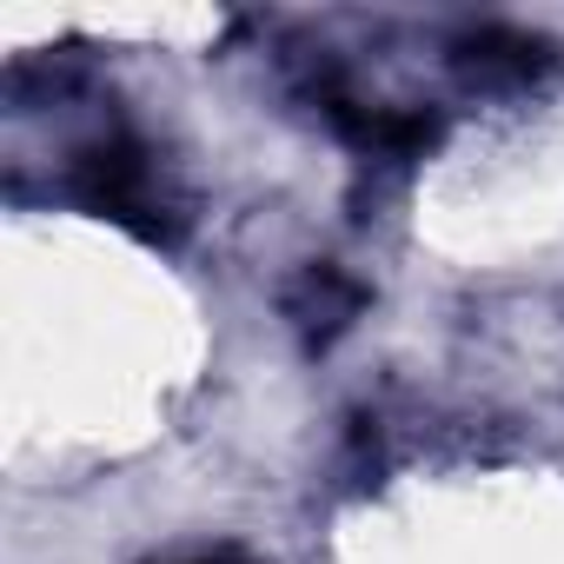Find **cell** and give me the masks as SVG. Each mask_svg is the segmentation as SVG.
Returning <instances> with one entry per match:
<instances>
[{"mask_svg":"<svg viewBox=\"0 0 564 564\" xmlns=\"http://www.w3.org/2000/svg\"><path fill=\"white\" fill-rule=\"evenodd\" d=\"M67 180H74V193H80L94 213H107V219H120V226H140L147 239L166 232L160 173H153V153H147L140 140L107 133V140H94V147H80Z\"/></svg>","mask_w":564,"mask_h":564,"instance_id":"obj_1","label":"cell"},{"mask_svg":"<svg viewBox=\"0 0 564 564\" xmlns=\"http://www.w3.org/2000/svg\"><path fill=\"white\" fill-rule=\"evenodd\" d=\"M452 61H458V74L471 87H524L544 67V41L518 34V28H478V34L458 41Z\"/></svg>","mask_w":564,"mask_h":564,"instance_id":"obj_2","label":"cell"},{"mask_svg":"<svg viewBox=\"0 0 564 564\" xmlns=\"http://www.w3.org/2000/svg\"><path fill=\"white\" fill-rule=\"evenodd\" d=\"M359 306H366V286H359V279H346L339 265H313L300 286L286 293V319H293L313 346H326L339 326H352Z\"/></svg>","mask_w":564,"mask_h":564,"instance_id":"obj_3","label":"cell"},{"mask_svg":"<svg viewBox=\"0 0 564 564\" xmlns=\"http://www.w3.org/2000/svg\"><path fill=\"white\" fill-rule=\"evenodd\" d=\"M186 564H246L239 551H206V557H186Z\"/></svg>","mask_w":564,"mask_h":564,"instance_id":"obj_4","label":"cell"}]
</instances>
